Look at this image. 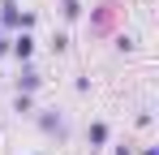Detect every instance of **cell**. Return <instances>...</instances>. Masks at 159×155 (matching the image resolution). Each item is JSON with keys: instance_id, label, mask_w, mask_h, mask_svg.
Listing matches in <instances>:
<instances>
[{"instance_id": "cell-1", "label": "cell", "mask_w": 159, "mask_h": 155, "mask_svg": "<svg viewBox=\"0 0 159 155\" xmlns=\"http://www.w3.org/2000/svg\"><path fill=\"white\" fill-rule=\"evenodd\" d=\"M34 121H39V129H43V134H52V138H65V134H69L65 112H60V108H43V112H34Z\"/></svg>"}, {"instance_id": "cell-2", "label": "cell", "mask_w": 159, "mask_h": 155, "mask_svg": "<svg viewBox=\"0 0 159 155\" xmlns=\"http://www.w3.org/2000/svg\"><path fill=\"white\" fill-rule=\"evenodd\" d=\"M9 56H13L17 65H30V56H34V35H30V30H17V35L9 39Z\"/></svg>"}, {"instance_id": "cell-3", "label": "cell", "mask_w": 159, "mask_h": 155, "mask_svg": "<svg viewBox=\"0 0 159 155\" xmlns=\"http://www.w3.org/2000/svg\"><path fill=\"white\" fill-rule=\"evenodd\" d=\"M86 142H90V151H103L107 142H112V129H107V121H90V125H86Z\"/></svg>"}, {"instance_id": "cell-4", "label": "cell", "mask_w": 159, "mask_h": 155, "mask_svg": "<svg viewBox=\"0 0 159 155\" xmlns=\"http://www.w3.org/2000/svg\"><path fill=\"white\" fill-rule=\"evenodd\" d=\"M13 82H17V91H26V95H34V91L43 86V78H39V69H34V65H22V73L13 78Z\"/></svg>"}, {"instance_id": "cell-5", "label": "cell", "mask_w": 159, "mask_h": 155, "mask_svg": "<svg viewBox=\"0 0 159 155\" xmlns=\"http://www.w3.org/2000/svg\"><path fill=\"white\" fill-rule=\"evenodd\" d=\"M17 17H22L17 0H0V26H13V30H17Z\"/></svg>"}, {"instance_id": "cell-6", "label": "cell", "mask_w": 159, "mask_h": 155, "mask_svg": "<svg viewBox=\"0 0 159 155\" xmlns=\"http://www.w3.org/2000/svg\"><path fill=\"white\" fill-rule=\"evenodd\" d=\"M13 112H17V116H34V95L17 91V99H13Z\"/></svg>"}, {"instance_id": "cell-7", "label": "cell", "mask_w": 159, "mask_h": 155, "mask_svg": "<svg viewBox=\"0 0 159 155\" xmlns=\"http://www.w3.org/2000/svg\"><path fill=\"white\" fill-rule=\"evenodd\" d=\"M60 17L65 22H78L82 17V0H60Z\"/></svg>"}, {"instance_id": "cell-8", "label": "cell", "mask_w": 159, "mask_h": 155, "mask_svg": "<svg viewBox=\"0 0 159 155\" xmlns=\"http://www.w3.org/2000/svg\"><path fill=\"white\" fill-rule=\"evenodd\" d=\"M52 52H56V56L69 52V35H65V30H56V35H52Z\"/></svg>"}, {"instance_id": "cell-9", "label": "cell", "mask_w": 159, "mask_h": 155, "mask_svg": "<svg viewBox=\"0 0 159 155\" xmlns=\"http://www.w3.org/2000/svg\"><path fill=\"white\" fill-rule=\"evenodd\" d=\"M133 48H138L133 35H116V52H133Z\"/></svg>"}, {"instance_id": "cell-10", "label": "cell", "mask_w": 159, "mask_h": 155, "mask_svg": "<svg viewBox=\"0 0 159 155\" xmlns=\"http://www.w3.org/2000/svg\"><path fill=\"white\" fill-rule=\"evenodd\" d=\"M34 22H39V13H22L17 17V30H34Z\"/></svg>"}, {"instance_id": "cell-11", "label": "cell", "mask_w": 159, "mask_h": 155, "mask_svg": "<svg viewBox=\"0 0 159 155\" xmlns=\"http://www.w3.org/2000/svg\"><path fill=\"white\" fill-rule=\"evenodd\" d=\"M9 56V35H0V60Z\"/></svg>"}, {"instance_id": "cell-12", "label": "cell", "mask_w": 159, "mask_h": 155, "mask_svg": "<svg viewBox=\"0 0 159 155\" xmlns=\"http://www.w3.org/2000/svg\"><path fill=\"white\" fill-rule=\"evenodd\" d=\"M112 155H133V147H125V142H120V147H112Z\"/></svg>"}, {"instance_id": "cell-13", "label": "cell", "mask_w": 159, "mask_h": 155, "mask_svg": "<svg viewBox=\"0 0 159 155\" xmlns=\"http://www.w3.org/2000/svg\"><path fill=\"white\" fill-rule=\"evenodd\" d=\"M133 155H159V147H142V151H133Z\"/></svg>"}, {"instance_id": "cell-14", "label": "cell", "mask_w": 159, "mask_h": 155, "mask_svg": "<svg viewBox=\"0 0 159 155\" xmlns=\"http://www.w3.org/2000/svg\"><path fill=\"white\" fill-rule=\"evenodd\" d=\"M90 155H99V151H90Z\"/></svg>"}, {"instance_id": "cell-15", "label": "cell", "mask_w": 159, "mask_h": 155, "mask_svg": "<svg viewBox=\"0 0 159 155\" xmlns=\"http://www.w3.org/2000/svg\"><path fill=\"white\" fill-rule=\"evenodd\" d=\"M34 155H43V151H34Z\"/></svg>"}]
</instances>
